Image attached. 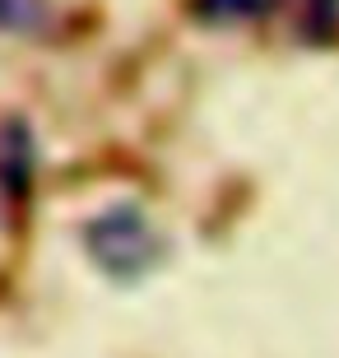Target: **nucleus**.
<instances>
[{"label":"nucleus","instance_id":"2","mask_svg":"<svg viewBox=\"0 0 339 358\" xmlns=\"http://www.w3.org/2000/svg\"><path fill=\"white\" fill-rule=\"evenodd\" d=\"M274 0H200V14L214 24H237V19H256L265 14Z\"/></svg>","mask_w":339,"mask_h":358},{"label":"nucleus","instance_id":"1","mask_svg":"<svg viewBox=\"0 0 339 358\" xmlns=\"http://www.w3.org/2000/svg\"><path fill=\"white\" fill-rule=\"evenodd\" d=\"M84 242H89L93 261L117 279L144 275V270L158 261V252H163V242H158V233L149 228V219H144L140 210H131V205H117V210L98 214V219L84 228Z\"/></svg>","mask_w":339,"mask_h":358}]
</instances>
